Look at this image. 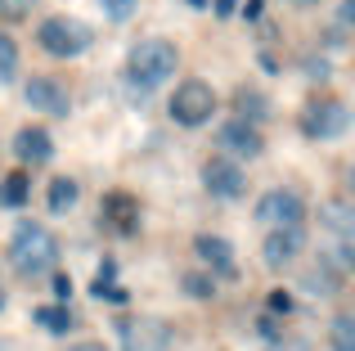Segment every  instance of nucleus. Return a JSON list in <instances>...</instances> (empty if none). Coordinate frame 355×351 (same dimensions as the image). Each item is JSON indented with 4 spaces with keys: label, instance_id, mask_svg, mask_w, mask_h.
<instances>
[{
    "label": "nucleus",
    "instance_id": "nucleus-1",
    "mask_svg": "<svg viewBox=\"0 0 355 351\" xmlns=\"http://www.w3.org/2000/svg\"><path fill=\"white\" fill-rule=\"evenodd\" d=\"M54 262H59V239L36 221H18L14 239H9V266L23 280H41L54 271Z\"/></svg>",
    "mask_w": 355,
    "mask_h": 351
},
{
    "label": "nucleus",
    "instance_id": "nucleus-2",
    "mask_svg": "<svg viewBox=\"0 0 355 351\" xmlns=\"http://www.w3.org/2000/svg\"><path fill=\"white\" fill-rule=\"evenodd\" d=\"M175 68H180V50H175L171 41H162V36H144V41L130 50V59H126L130 86H139V90L166 86V81L175 77Z\"/></svg>",
    "mask_w": 355,
    "mask_h": 351
},
{
    "label": "nucleus",
    "instance_id": "nucleus-3",
    "mask_svg": "<svg viewBox=\"0 0 355 351\" xmlns=\"http://www.w3.org/2000/svg\"><path fill=\"white\" fill-rule=\"evenodd\" d=\"M36 41H41V50L54 54V59H77V54L90 45V27L81 23V18L54 14V18H45V23L36 27Z\"/></svg>",
    "mask_w": 355,
    "mask_h": 351
},
{
    "label": "nucleus",
    "instance_id": "nucleus-4",
    "mask_svg": "<svg viewBox=\"0 0 355 351\" xmlns=\"http://www.w3.org/2000/svg\"><path fill=\"white\" fill-rule=\"evenodd\" d=\"M166 113H171V122H180V126H202L211 113H216V90H211L207 81L189 77V81H180V86H175Z\"/></svg>",
    "mask_w": 355,
    "mask_h": 351
},
{
    "label": "nucleus",
    "instance_id": "nucleus-5",
    "mask_svg": "<svg viewBox=\"0 0 355 351\" xmlns=\"http://www.w3.org/2000/svg\"><path fill=\"white\" fill-rule=\"evenodd\" d=\"M347 126H351V113H347L342 99H315V104H306V113H302V135L306 140H320V144L342 140Z\"/></svg>",
    "mask_w": 355,
    "mask_h": 351
},
{
    "label": "nucleus",
    "instance_id": "nucleus-6",
    "mask_svg": "<svg viewBox=\"0 0 355 351\" xmlns=\"http://www.w3.org/2000/svg\"><path fill=\"white\" fill-rule=\"evenodd\" d=\"M257 221L266 230H275V225H302V221H306L302 194H293V189H266L257 198Z\"/></svg>",
    "mask_w": 355,
    "mask_h": 351
},
{
    "label": "nucleus",
    "instance_id": "nucleus-7",
    "mask_svg": "<svg viewBox=\"0 0 355 351\" xmlns=\"http://www.w3.org/2000/svg\"><path fill=\"white\" fill-rule=\"evenodd\" d=\"M121 351H171V325L153 316L121 320Z\"/></svg>",
    "mask_w": 355,
    "mask_h": 351
},
{
    "label": "nucleus",
    "instance_id": "nucleus-8",
    "mask_svg": "<svg viewBox=\"0 0 355 351\" xmlns=\"http://www.w3.org/2000/svg\"><path fill=\"white\" fill-rule=\"evenodd\" d=\"M302 248H306L302 225H275L266 234V243H261V262H266L270 271H284V266H293L297 257H302Z\"/></svg>",
    "mask_w": 355,
    "mask_h": 351
},
{
    "label": "nucleus",
    "instance_id": "nucleus-9",
    "mask_svg": "<svg viewBox=\"0 0 355 351\" xmlns=\"http://www.w3.org/2000/svg\"><path fill=\"white\" fill-rule=\"evenodd\" d=\"M23 99L36 108V113H45V117H68V113H72L68 90H63L54 77H32V81L23 86Z\"/></svg>",
    "mask_w": 355,
    "mask_h": 351
},
{
    "label": "nucleus",
    "instance_id": "nucleus-10",
    "mask_svg": "<svg viewBox=\"0 0 355 351\" xmlns=\"http://www.w3.org/2000/svg\"><path fill=\"white\" fill-rule=\"evenodd\" d=\"M216 144H220L225 153H234V158H257V153L266 149L257 122H248V117H230V122L216 131Z\"/></svg>",
    "mask_w": 355,
    "mask_h": 351
},
{
    "label": "nucleus",
    "instance_id": "nucleus-11",
    "mask_svg": "<svg viewBox=\"0 0 355 351\" xmlns=\"http://www.w3.org/2000/svg\"><path fill=\"white\" fill-rule=\"evenodd\" d=\"M202 185H207L216 198H243V194H248V176H243V167L230 162V158H207Z\"/></svg>",
    "mask_w": 355,
    "mask_h": 351
},
{
    "label": "nucleus",
    "instance_id": "nucleus-12",
    "mask_svg": "<svg viewBox=\"0 0 355 351\" xmlns=\"http://www.w3.org/2000/svg\"><path fill=\"white\" fill-rule=\"evenodd\" d=\"M193 252H198V262L207 266L216 280H234V248H230V239H220V234H198L193 239Z\"/></svg>",
    "mask_w": 355,
    "mask_h": 351
},
{
    "label": "nucleus",
    "instance_id": "nucleus-13",
    "mask_svg": "<svg viewBox=\"0 0 355 351\" xmlns=\"http://www.w3.org/2000/svg\"><path fill=\"white\" fill-rule=\"evenodd\" d=\"M14 153H18V162H50L54 158V140H50V131L45 126H23V131L14 135Z\"/></svg>",
    "mask_w": 355,
    "mask_h": 351
},
{
    "label": "nucleus",
    "instance_id": "nucleus-14",
    "mask_svg": "<svg viewBox=\"0 0 355 351\" xmlns=\"http://www.w3.org/2000/svg\"><path fill=\"white\" fill-rule=\"evenodd\" d=\"M27 194H32V176H27V171L0 176V207H9V212L27 207Z\"/></svg>",
    "mask_w": 355,
    "mask_h": 351
},
{
    "label": "nucleus",
    "instance_id": "nucleus-15",
    "mask_svg": "<svg viewBox=\"0 0 355 351\" xmlns=\"http://www.w3.org/2000/svg\"><path fill=\"white\" fill-rule=\"evenodd\" d=\"M135 212H139V203L130 198V194H104V216L108 221H117L121 230H135Z\"/></svg>",
    "mask_w": 355,
    "mask_h": 351
},
{
    "label": "nucleus",
    "instance_id": "nucleus-16",
    "mask_svg": "<svg viewBox=\"0 0 355 351\" xmlns=\"http://www.w3.org/2000/svg\"><path fill=\"white\" fill-rule=\"evenodd\" d=\"M32 320L45 329V334H68V329H72V311H68V302H50V307H36V311H32Z\"/></svg>",
    "mask_w": 355,
    "mask_h": 351
},
{
    "label": "nucleus",
    "instance_id": "nucleus-17",
    "mask_svg": "<svg viewBox=\"0 0 355 351\" xmlns=\"http://www.w3.org/2000/svg\"><path fill=\"white\" fill-rule=\"evenodd\" d=\"M77 180H72V176H54L50 180V212H68L72 203H77Z\"/></svg>",
    "mask_w": 355,
    "mask_h": 351
},
{
    "label": "nucleus",
    "instance_id": "nucleus-18",
    "mask_svg": "<svg viewBox=\"0 0 355 351\" xmlns=\"http://www.w3.org/2000/svg\"><path fill=\"white\" fill-rule=\"evenodd\" d=\"M338 289L342 284H338V275H333L329 266H315V271L306 275V293H311V298H333Z\"/></svg>",
    "mask_w": 355,
    "mask_h": 351
},
{
    "label": "nucleus",
    "instance_id": "nucleus-19",
    "mask_svg": "<svg viewBox=\"0 0 355 351\" xmlns=\"http://www.w3.org/2000/svg\"><path fill=\"white\" fill-rule=\"evenodd\" d=\"M329 343H333V351H355V316H338V320H333Z\"/></svg>",
    "mask_w": 355,
    "mask_h": 351
},
{
    "label": "nucleus",
    "instance_id": "nucleus-20",
    "mask_svg": "<svg viewBox=\"0 0 355 351\" xmlns=\"http://www.w3.org/2000/svg\"><path fill=\"white\" fill-rule=\"evenodd\" d=\"M18 77V45L9 32H0V86Z\"/></svg>",
    "mask_w": 355,
    "mask_h": 351
},
{
    "label": "nucleus",
    "instance_id": "nucleus-21",
    "mask_svg": "<svg viewBox=\"0 0 355 351\" xmlns=\"http://www.w3.org/2000/svg\"><path fill=\"white\" fill-rule=\"evenodd\" d=\"M239 108H243L239 117H252V122H261V117H270V104H266V99L257 95V90H243V95H239Z\"/></svg>",
    "mask_w": 355,
    "mask_h": 351
},
{
    "label": "nucleus",
    "instance_id": "nucleus-22",
    "mask_svg": "<svg viewBox=\"0 0 355 351\" xmlns=\"http://www.w3.org/2000/svg\"><path fill=\"white\" fill-rule=\"evenodd\" d=\"M180 284L189 298H216V275H184Z\"/></svg>",
    "mask_w": 355,
    "mask_h": 351
},
{
    "label": "nucleus",
    "instance_id": "nucleus-23",
    "mask_svg": "<svg viewBox=\"0 0 355 351\" xmlns=\"http://www.w3.org/2000/svg\"><path fill=\"white\" fill-rule=\"evenodd\" d=\"M135 5H139V0H99V9H104L113 23H126V18L135 14Z\"/></svg>",
    "mask_w": 355,
    "mask_h": 351
},
{
    "label": "nucleus",
    "instance_id": "nucleus-24",
    "mask_svg": "<svg viewBox=\"0 0 355 351\" xmlns=\"http://www.w3.org/2000/svg\"><path fill=\"white\" fill-rule=\"evenodd\" d=\"M324 221H329V225H333V230H338V234H342V239H347V234H351V212H347V207H329V212H324Z\"/></svg>",
    "mask_w": 355,
    "mask_h": 351
},
{
    "label": "nucleus",
    "instance_id": "nucleus-25",
    "mask_svg": "<svg viewBox=\"0 0 355 351\" xmlns=\"http://www.w3.org/2000/svg\"><path fill=\"white\" fill-rule=\"evenodd\" d=\"M32 5H36V0H0V14H5V18H18V14H27Z\"/></svg>",
    "mask_w": 355,
    "mask_h": 351
},
{
    "label": "nucleus",
    "instance_id": "nucleus-26",
    "mask_svg": "<svg viewBox=\"0 0 355 351\" xmlns=\"http://www.w3.org/2000/svg\"><path fill=\"white\" fill-rule=\"evenodd\" d=\"M270 311H275V316H288V311H293V298H288L284 289H279V293H270Z\"/></svg>",
    "mask_w": 355,
    "mask_h": 351
},
{
    "label": "nucleus",
    "instance_id": "nucleus-27",
    "mask_svg": "<svg viewBox=\"0 0 355 351\" xmlns=\"http://www.w3.org/2000/svg\"><path fill=\"white\" fill-rule=\"evenodd\" d=\"M306 77L324 81V77H329V59H306Z\"/></svg>",
    "mask_w": 355,
    "mask_h": 351
},
{
    "label": "nucleus",
    "instance_id": "nucleus-28",
    "mask_svg": "<svg viewBox=\"0 0 355 351\" xmlns=\"http://www.w3.org/2000/svg\"><path fill=\"white\" fill-rule=\"evenodd\" d=\"M54 298H59V302L72 298V280H68V275H54Z\"/></svg>",
    "mask_w": 355,
    "mask_h": 351
},
{
    "label": "nucleus",
    "instance_id": "nucleus-29",
    "mask_svg": "<svg viewBox=\"0 0 355 351\" xmlns=\"http://www.w3.org/2000/svg\"><path fill=\"white\" fill-rule=\"evenodd\" d=\"M207 5L216 9V18H230V14L239 9V0H207Z\"/></svg>",
    "mask_w": 355,
    "mask_h": 351
},
{
    "label": "nucleus",
    "instance_id": "nucleus-30",
    "mask_svg": "<svg viewBox=\"0 0 355 351\" xmlns=\"http://www.w3.org/2000/svg\"><path fill=\"white\" fill-rule=\"evenodd\" d=\"M351 18H355V0H342V9H338V23H342V27H351Z\"/></svg>",
    "mask_w": 355,
    "mask_h": 351
},
{
    "label": "nucleus",
    "instance_id": "nucleus-31",
    "mask_svg": "<svg viewBox=\"0 0 355 351\" xmlns=\"http://www.w3.org/2000/svg\"><path fill=\"white\" fill-rule=\"evenodd\" d=\"M243 14H248V18H261V0H248V5H243Z\"/></svg>",
    "mask_w": 355,
    "mask_h": 351
},
{
    "label": "nucleus",
    "instance_id": "nucleus-32",
    "mask_svg": "<svg viewBox=\"0 0 355 351\" xmlns=\"http://www.w3.org/2000/svg\"><path fill=\"white\" fill-rule=\"evenodd\" d=\"M68 351H108L104 343H77V347H68Z\"/></svg>",
    "mask_w": 355,
    "mask_h": 351
},
{
    "label": "nucleus",
    "instance_id": "nucleus-33",
    "mask_svg": "<svg viewBox=\"0 0 355 351\" xmlns=\"http://www.w3.org/2000/svg\"><path fill=\"white\" fill-rule=\"evenodd\" d=\"M288 5H297V9H311V5H315V0H288Z\"/></svg>",
    "mask_w": 355,
    "mask_h": 351
},
{
    "label": "nucleus",
    "instance_id": "nucleus-34",
    "mask_svg": "<svg viewBox=\"0 0 355 351\" xmlns=\"http://www.w3.org/2000/svg\"><path fill=\"white\" fill-rule=\"evenodd\" d=\"M189 5H193V9H207V0H189Z\"/></svg>",
    "mask_w": 355,
    "mask_h": 351
},
{
    "label": "nucleus",
    "instance_id": "nucleus-35",
    "mask_svg": "<svg viewBox=\"0 0 355 351\" xmlns=\"http://www.w3.org/2000/svg\"><path fill=\"white\" fill-rule=\"evenodd\" d=\"M0 311H5V289H0Z\"/></svg>",
    "mask_w": 355,
    "mask_h": 351
}]
</instances>
